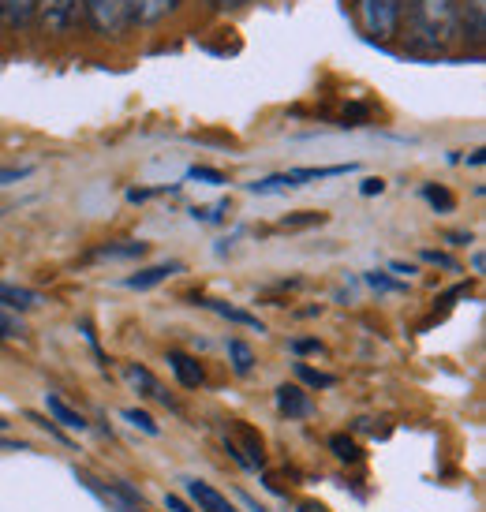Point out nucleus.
Here are the masks:
<instances>
[{
	"mask_svg": "<svg viewBox=\"0 0 486 512\" xmlns=\"http://www.w3.org/2000/svg\"><path fill=\"white\" fill-rule=\"evenodd\" d=\"M460 34V0H408V45L415 53H445Z\"/></svg>",
	"mask_w": 486,
	"mask_h": 512,
	"instance_id": "obj_1",
	"label": "nucleus"
},
{
	"mask_svg": "<svg viewBox=\"0 0 486 512\" xmlns=\"http://www.w3.org/2000/svg\"><path fill=\"white\" fill-rule=\"evenodd\" d=\"M356 19L367 38L393 42V38H401L404 0H356Z\"/></svg>",
	"mask_w": 486,
	"mask_h": 512,
	"instance_id": "obj_2",
	"label": "nucleus"
},
{
	"mask_svg": "<svg viewBox=\"0 0 486 512\" xmlns=\"http://www.w3.org/2000/svg\"><path fill=\"white\" fill-rule=\"evenodd\" d=\"M83 12L101 38H120L131 27L128 0H83Z\"/></svg>",
	"mask_w": 486,
	"mask_h": 512,
	"instance_id": "obj_3",
	"label": "nucleus"
},
{
	"mask_svg": "<svg viewBox=\"0 0 486 512\" xmlns=\"http://www.w3.org/2000/svg\"><path fill=\"white\" fill-rule=\"evenodd\" d=\"M38 19L45 34H72V27L83 15V0H38Z\"/></svg>",
	"mask_w": 486,
	"mask_h": 512,
	"instance_id": "obj_4",
	"label": "nucleus"
},
{
	"mask_svg": "<svg viewBox=\"0 0 486 512\" xmlns=\"http://www.w3.org/2000/svg\"><path fill=\"white\" fill-rule=\"evenodd\" d=\"M124 382H128L143 400H158V404H165V408H172V412H180V404L165 393V385H161L143 363H124Z\"/></svg>",
	"mask_w": 486,
	"mask_h": 512,
	"instance_id": "obj_5",
	"label": "nucleus"
},
{
	"mask_svg": "<svg viewBox=\"0 0 486 512\" xmlns=\"http://www.w3.org/2000/svg\"><path fill=\"white\" fill-rule=\"evenodd\" d=\"M273 404H277V412L285 415L288 423H292V419H311V415H315V400H311V393H307L300 382L277 385V393H273Z\"/></svg>",
	"mask_w": 486,
	"mask_h": 512,
	"instance_id": "obj_6",
	"label": "nucleus"
},
{
	"mask_svg": "<svg viewBox=\"0 0 486 512\" xmlns=\"http://www.w3.org/2000/svg\"><path fill=\"white\" fill-rule=\"evenodd\" d=\"M184 490H187V501L199 512H240L229 501V494H221V490L210 486L206 479H184Z\"/></svg>",
	"mask_w": 486,
	"mask_h": 512,
	"instance_id": "obj_7",
	"label": "nucleus"
},
{
	"mask_svg": "<svg viewBox=\"0 0 486 512\" xmlns=\"http://www.w3.org/2000/svg\"><path fill=\"white\" fill-rule=\"evenodd\" d=\"M165 363H169L172 378L180 382V389H202V385H206V370H202V363L191 356V352H184V348H169Z\"/></svg>",
	"mask_w": 486,
	"mask_h": 512,
	"instance_id": "obj_8",
	"label": "nucleus"
},
{
	"mask_svg": "<svg viewBox=\"0 0 486 512\" xmlns=\"http://www.w3.org/2000/svg\"><path fill=\"white\" fill-rule=\"evenodd\" d=\"M195 303L199 307H206V311H214L217 318H225V322H232V326H243V329H258L262 333V318L251 311H243V307H232V303H225V299H214V296H195Z\"/></svg>",
	"mask_w": 486,
	"mask_h": 512,
	"instance_id": "obj_9",
	"label": "nucleus"
},
{
	"mask_svg": "<svg viewBox=\"0 0 486 512\" xmlns=\"http://www.w3.org/2000/svg\"><path fill=\"white\" fill-rule=\"evenodd\" d=\"M176 273H184V262H158V266H146V270L131 273L124 285L131 288V292H150V288H158L161 281H169V277H176Z\"/></svg>",
	"mask_w": 486,
	"mask_h": 512,
	"instance_id": "obj_10",
	"label": "nucleus"
},
{
	"mask_svg": "<svg viewBox=\"0 0 486 512\" xmlns=\"http://www.w3.org/2000/svg\"><path fill=\"white\" fill-rule=\"evenodd\" d=\"M45 415H49L60 430H86L90 427V423H86V415L79 412V408H72L60 393H45Z\"/></svg>",
	"mask_w": 486,
	"mask_h": 512,
	"instance_id": "obj_11",
	"label": "nucleus"
},
{
	"mask_svg": "<svg viewBox=\"0 0 486 512\" xmlns=\"http://www.w3.org/2000/svg\"><path fill=\"white\" fill-rule=\"evenodd\" d=\"M0 307H8V311H38L42 307V296L34 292V288H23V285H8V281H0Z\"/></svg>",
	"mask_w": 486,
	"mask_h": 512,
	"instance_id": "obj_12",
	"label": "nucleus"
},
{
	"mask_svg": "<svg viewBox=\"0 0 486 512\" xmlns=\"http://www.w3.org/2000/svg\"><path fill=\"white\" fill-rule=\"evenodd\" d=\"M38 12V0H0V23L8 30H23Z\"/></svg>",
	"mask_w": 486,
	"mask_h": 512,
	"instance_id": "obj_13",
	"label": "nucleus"
},
{
	"mask_svg": "<svg viewBox=\"0 0 486 512\" xmlns=\"http://www.w3.org/2000/svg\"><path fill=\"white\" fill-rule=\"evenodd\" d=\"M460 27H464V34H468L475 45H483V38H486V0H468V4L460 8Z\"/></svg>",
	"mask_w": 486,
	"mask_h": 512,
	"instance_id": "obj_14",
	"label": "nucleus"
},
{
	"mask_svg": "<svg viewBox=\"0 0 486 512\" xmlns=\"http://www.w3.org/2000/svg\"><path fill=\"white\" fill-rule=\"evenodd\" d=\"M329 453L337 456L341 464H348V468H356V464H363V445H359L348 430H341V434H329Z\"/></svg>",
	"mask_w": 486,
	"mask_h": 512,
	"instance_id": "obj_15",
	"label": "nucleus"
},
{
	"mask_svg": "<svg viewBox=\"0 0 486 512\" xmlns=\"http://www.w3.org/2000/svg\"><path fill=\"white\" fill-rule=\"evenodd\" d=\"M176 8V0H128L131 23H158Z\"/></svg>",
	"mask_w": 486,
	"mask_h": 512,
	"instance_id": "obj_16",
	"label": "nucleus"
},
{
	"mask_svg": "<svg viewBox=\"0 0 486 512\" xmlns=\"http://www.w3.org/2000/svg\"><path fill=\"white\" fill-rule=\"evenodd\" d=\"M225 348H229V363H232V374H236V378H251V374H255V348H251V344L247 341H240V337H232L229 344H225Z\"/></svg>",
	"mask_w": 486,
	"mask_h": 512,
	"instance_id": "obj_17",
	"label": "nucleus"
},
{
	"mask_svg": "<svg viewBox=\"0 0 486 512\" xmlns=\"http://www.w3.org/2000/svg\"><path fill=\"white\" fill-rule=\"evenodd\" d=\"M146 243L143 240H120V243H105L98 247L90 258H109V262H131V258H143Z\"/></svg>",
	"mask_w": 486,
	"mask_h": 512,
	"instance_id": "obj_18",
	"label": "nucleus"
},
{
	"mask_svg": "<svg viewBox=\"0 0 486 512\" xmlns=\"http://www.w3.org/2000/svg\"><path fill=\"white\" fill-rule=\"evenodd\" d=\"M419 195L430 202V210H434V214H453V210H457L453 191H449V187H442V184H423V187H419Z\"/></svg>",
	"mask_w": 486,
	"mask_h": 512,
	"instance_id": "obj_19",
	"label": "nucleus"
},
{
	"mask_svg": "<svg viewBox=\"0 0 486 512\" xmlns=\"http://www.w3.org/2000/svg\"><path fill=\"white\" fill-rule=\"evenodd\" d=\"M120 419H124V423H131L135 430H143L146 438H161V423L150 412H143V408H124V412H120Z\"/></svg>",
	"mask_w": 486,
	"mask_h": 512,
	"instance_id": "obj_20",
	"label": "nucleus"
},
{
	"mask_svg": "<svg viewBox=\"0 0 486 512\" xmlns=\"http://www.w3.org/2000/svg\"><path fill=\"white\" fill-rule=\"evenodd\" d=\"M296 378H300L303 389H333V385H337V378H333V374L307 367V363H296Z\"/></svg>",
	"mask_w": 486,
	"mask_h": 512,
	"instance_id": "obj_21",
	"label": "nucleus"
},
{
	"mask_svg": "<svg viewBox=\"0 0 486 512\" xmlns=\"http://www.w3.org/2000/svg\"><path fill=\"white\" fill-rule=\"evenodd\" d=\"M23 333H27L23 322H19L8 307H0V341H15V337H23Z\"/></svg>",
	"mask_w": 486,
	"mask_h": 512,
	"instance_id": "obj_22",
	"label": "nucleus"
},
{
	"mask_svg": "<svg viewBox=\"0 0 486 512\" xmlns=\"http://www.w3.org/2000/svg\"><path fill=\"white\" fill-rule=\"evenodd\" d=\"M187 180H199V184H210V187H221L229 184V176L221 169H206V165H195V169L187 172Z\"/></svg>",
	"mask_w": 486,
	"mask_h": 512,
	"instance_id": "obj_23",
	"label": "nucleus"
},
{
	"mask_svg": "<svg viewBox=\"0 0 486 512\" xmlns=\"http://www.w3.org/2000/svg\"><path fill=\"white\" fill-rule=\"evenodd\" d=\"M288 352L292 356H322L326 348H322L318 337H296V341H288Z\"/></svg>",
	"mask_w": 486,
	"mask_h": 512,
	"instance_id": "obj_24",
	"label": "nucleus"
},
{
	"mask_svg": "<svg viewBox=\"0 0 486 512\" xmlns=\"http://www.w3.org/2000/svg\"><path fill=\"white\" fill-rule=\"evenodd\" d=\"M311 225H326V214H315V210H300L281 221V228H311Z\"/></svg>",
	"mask_w": 486,
	"mask_h": 512,
	"instance_id": "obj_25",
	"label": "nucleus"
},
{
	"mask_svg": "<svg viewBox=\"0 0 486 512\" xmlns=\"http://www.w3.org/2000/svg\"><path fill=\"white\" fill-rule=\"evenodd\" d=\"M27 419H30V423H38V427H42L45 434H49V438H53V441H60V445H72V438H68V434H64V430H60L57 423L49 419V415H34V412H30Z\"/></svg>",
	"mask_w": 486,
	"mask_h": 512,
	"instance_id": "obj_26",
	"label": "nucleus"
},
{
	"mask_svg": "<svg viewBox=\"0 0 486 512\" xmlns=\"http://www.w3.org/2000/svg\"><path fill=\"white\" fill-rule=\"evenodd\" d=\"M367 116H371V109H367V105H344L341 120H344V128H359Z\"/></svg>",
	"mask_w": 486,
	"mask_h": 512,
	"instance_id": "obj_27",
	"label": "nucleus"
},
{
	"mask_svg": "<svg viewBox=\"0 0 486 512\" xmlns=\"http://www.w3.org/2000/svg\"><path fill=\"white\" fill-rule=\"evenodd\" d=\"M221 214H229V202H217V206H195V210H191L195 221H221Z\"/></svg>",
	"mask_w": 486,
	"mask_h": 512,
	"instance_id": "obj_28",
	"label": "nucleus"
},
{
	"mask_svg": "<svg viewBox=\"0 0 486 512\" xmlns=\"http://www.w3.org/2000/svg\"><path fill=\"white\" fill-rule=\"evenodd\" d=\"M30 172H34L30 165H8V169H0V187L19 184V180H27Z\"/></svg>",
	"mask_w": 486,
	"mask_h": 512,
	"instance_id": "obj_29",
	"label": "nucleus"
},
{
	"mask_svg": "<svg viewBox=\"0 0 486 512\" xmlns=\"http://www.w3.org/2000/svg\"><path fill=\"white\" fill-rule=\"evenodd\" d=\"M382 191H386V180H382V176H367V180L359 184V195H363V199H371V195H382Z\"/></svg>",
	"mask_w": 486,
	"mask_h": 512,
	"instance_id": "obj_30",
	"label": "nucleus"
},
{
	"mask_svg": "<svg viewBox=\"0 0 486 512\" xmlns=\"http://www.w3.org/2000/svg\"><path fill=\"white\" fill-rule=\"evenodd\" d=\"M165 512H199L191 501H184L180 494H165Z\"/></svg>",
	"mask_w": 486,
	"mask_h": 512,
	"instance_id": "obj_31",
	"label": "nucleus"
},
{
	"mask_svg": "<svg viewBox=\"0 0 486 512\" xmlns=\"http://www.w3.org/2000/svg\"><path fill=\"white\" fill-rule=\"evenodd\" d=\"M367 285H371V288H382V292H393V288H404V285H397V281H389L386 273H378V270L367 273Z\"/></svg>",
	"mask_w": 486,
	"mask_h": 512,
	"instance_id": "obj_32",
	"label": "nucleus"
},
{
	"mask_svg": "<svg viewBox=\"0 0 486 512\" xmlns=\"http://www.w3.org/2000/svg\"><path fill=\"white\" fill-rule=\"evenodd\" d=\"M423 262H434V266H445V270H457V262L442 251H423Z\"/></svg>",
	"mask_w": 486,
	"mask_h": 512,
	"instance_id": "obj_33",
	"label": "nucleus"
},
{
	"mask_svg": "<svg viewBox=\"0 0 486 512\" xmlns=\"http://www.w3.org/2000/svg\"><path fill=\"white\" fill-rule=\"evenodd\" d=\"M236 498L243 501V509H247V512H270L266 505H258V501L251 498V494H243V490H236Z\"/></svg>",
	"mask_w": 486,
	"mask_h": 512,
	"instance_id": "obj_34",
	"label": "nucleus"
},
{
	"mask_svg": "<svg viewBox=\"0 0 486 512\" xmlns=\"http://www.w3.org/2000/svg\"><path fill=\"white\" fill-rule=\"evenodd\" d=\"M445 240L453 243V247H460V243H472V232H449Z\"/></svg>",
	"mask_w": 486,
	"mask_h": 512,
	"instance_id": "obj_35",
	"label": "nucleus"
},
{
	"mask_svg": "<svg viewBox=\"0 0 486 512\" xmlns=\"http://www.w3.org/2000/svg\"><path fill=\"white\" fill-rule=\"evenodd\" d=\"M296 512H329L326 505H318V501H300L296 505Z\"/></svg>",
	"mask_w": 486,
	"mask_h": 512,
	"instance_id": "obj_36",
	"label": "nucleus"
},
{
	"mask_svg": "<svg viewBox=\"0 0 486 512\" xmlns=\"http://www.w3.org/2000/svg\"><path fill=\"white\" fill-rule=\"evenodd\" d=\"M210 4H217V8H240L247 0H210Z\"/></svg>",
	"mask_w": 486,
	"mask_h": 512,
	"instance_id": "obj_37",
	"label": "nucleus"
},
{
	"mask_svg": "<svg viewBox=\"0 0 486 512\" xmlns=\"http://www.w3.org/2000/svg\"><path fill=\"white\" fill-rule=\"evenodd\" d=\"M393 273H415V266H408V262H393Z\"/></svg>",
	"mask_w": 486,
	"mask_h": 512,
	"instance_id": "obj_38",
	"label": "nucleus"
},
{
	"mask_svg": "<svg viewBox=\"0 0 486 512\" xmlns=\"http://www.w3.org/2000/svg\"><path fill=\"white\" fill-rule=\"evenodd\" d=\"M8 430H12V423H8L4 415H0V434H8Z\"/></svg>",
	"mask_w": 486,
	"mask_h": 512,
	"instance_id": "obj_39",
	"label": "nucleus"
},
{
	"mask_svg": "<svg viewBox=\"0 0 486 512\" xmlns=\"http://www.w3.org/2000/svg\"><path fill=\"white\" fill-rule=\"evenodd\" d=\"M128 512H146V509H128Z\"/></svg>",
	"mask_w": 486,
	"mask_h": 512,
	"instance_id": "obj_40",
	"label": "nucleus"
}]
</instances>
